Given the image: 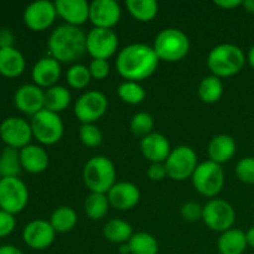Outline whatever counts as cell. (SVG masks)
Instances as JSON below:
<instances>
[{"mask_svg": "<svg viewBox=\"0 0 254 254\" xmlns=\"http://www.w3.org/2000/svg\"><path fill=\"white\" fill-rule=\"evenodd\" d=\"M159 57L153 46L130 44L119 51L116 61L118 73L127 81L139 82L150 77L159 66Z\"/></svg>", "mask_w": 254, "mask_h": 254, "instance_id": "1", "label": "cell"}, {"mask_svg": "<svg viewBox=\"0 0 254 254\" xmlns=\"http://www.w3.org/2000/svg\"><path fill=\"white\" fill-rule=\"evenodd\" d=\"M87 34L78 26L61 25L51 32L47 46L50 56L60 64H71L87 52Z\"/></svg>", "mask_w": 254, "mask_h": 254, "instance_id": "2", "label": "cell"}, {"mask_svg": "<svg viewBox=\"0 0 254 254\" xmlns=\"http://www.w3.org/2000/svg\"><path fill=\"white\" fill-rule=\"evenodd\" d=\"M246 64L245 52L233 44H220L207 56V67L213 76L231 77L240 73Z\"/></svg>", "mask_w": 254, "mask_h": 254, "instance_id": "3", "label": "cell"}, {"mask_svg": "<svg viewBox=\"0 0 254 254\" xmlns=\"http://www.w3.org/2000/svg\"><path fill=\"white\" fill-rule=\"evenodd\" d=\"M82 176L84 185L91 192L108 193V191L116 184V166L107 156H93L84 165Z\"/></svg>", "mask_w": 254, "mask_h": 254, "instance_id": "4", "label": "cell"}, {"mask_svg": "<svg viewBox=\"0 0 254 254\" xmlns=\"http://www.w3.org/2000/svg\"><path fill=\"white\" fill-rule=\"evenodd\" d=\"M153 49L160 61L178 62L188 56L190 40L188 35L175 27L164 29L156 35Z\"/></svg>", "mask_w": 254, "mask_h": 254, "instance_id": "5", "label": "cell"}, {"mask_svg": "<svg viewBox=\"0 0 254 254\" xmlns=\"http://www.w3.org/2000/svg\"><path fill=\"white\" fill-rule=\"evenodd\" d=\"M192 185L200 195L205 197H216L225 185V173L220 164L207 160L200 163L193 171Z\"/></svg>", "mask_w": 254, "mask_h": 254, "instance_id": "6", "label": "cell"}, {"mask_svg": "<svg viewBox=\"0 0 254 254\" xmlns=\"http://www.w3.org/2000/svg\"><path fill=\"white\" fill-rule=\"evenodd\" d=\"M30 126L34 138L44 145H54L59 143L64 131L61 117L47 109H42L41 112L31 117Z\"/></svg>", "mask_w": 254, "mask_h": 254, "instance_id": "7", "label": "cell"}, {"mask_svg": "<svg viewBox=\"0 0 254 254\" xmlns=\"http://www.w3.org/2000/svg\"><path fill=\"white\" fill-rule=\"evenodd\" d=\"M29 202V190L19 178L0 179V210L11 215L21 212Z\"/></svg>", "mask_w": 254, "mask_h": 254, "instance_id": "8", "label": "cell"}, {"mask_svg": "<svg viewBox=\"0 0 254 254\" xmlns=\"http://www.w3.org/2000/svg\"><path fill=\"white\" fill-rule=\"evenodd\" d=\"M164 164L169 178L175 181H184L192 176L197 168V155L190 146L180 145L171 150Z\"/></svg>", "mask_w": 254, "mask_h": 254, "instance_id": "9", "label": "cell"}, {"mask_svg": "<svg viewBox=\"0 0 254 254\" xmlns=\"http://www.w3.org/2000/svg\"><path fill=\"white\" fill-rule=\"evenodd\" d=\"M236 212L230 202L222 198H212L203 206L202 221L210 230L225 232L235 223Z\"/></svg>", "mask_w": 254, "mask_h": 254, "instance_id": "10", "label": "cell"}, {"mask_svg": "<svg viewBox=\"0 0 254 254\" xmlns=\"http://www.w3.org/2000/svg\"><path fill=\"white\" fill-rule=\"evenodd\" d=\"M108 99L102 92L88 91L82 94L74 104V116L82 124H94L106 114Z\"/></svg>", "mask_w": 254, "mask_h": 254, "instance_id": "11", "label": "cell"}, {"mask_svg": "<svg viewBox=\"0 0 254 254\" xmlns=\"http://www.w3.org/2000/svg\"><path fill=\"white\" fill-rule=\"evenodd\" d=\"M118 36L112 29L93 27L87 34V52L92 59L108 60L118 50Z\"/></svg>", "mask_w": 254, "mask_h": 254, "instance_id": "12", "label": "cell"}, {"mask_svg": "<svg viewBox=\"0 0 254 254\" xmlns=\"http://www.w3.org/2000/svg\"><path fill=\"white\" fill-rule=\"evenodd\" d=\"M0 138L6 146L20 150L29 145L34 135L29 122L20 117H9L0 123Z\"/></svg>", "mask_w": 254, "mask_h": 254, "instance_id": "13", "label": "cell"}, {"mask_svg": "<svg viewBox=\"0 0 254 254\" xmlns=\"http://www.w3.org/2000/svg\"><path fill=\"white\" fill-rule=\"evenodd\" d=\"M24 22L32 31H44L49 29L57 17L55 2L49 0H37L24 10Z\"/></svg>", "mask_w": 254, "mask_h": 254, "instance_id": "14", "label": "cell"}, {"mask_svg": "<svg viewBox=\"0 0 254 254\" xmlns=\"http://www.w3.org/2000/svg\"><path fill=\"white\" fill-rule=\"evenodd\" d=\"M55 232L50 221L34 220L27 223L22 231V240L27 247L36 251L49 248L54 243Z\"/></svg>", "mask_w": 254, "mask_h": 254, "instance_id": "15", "label": "cell"}, {"mask_svg": "<svg viewBox=\"0 0 254 254\" xmlns=\"http://www.w3.org/2000/svg\"><path fill=\"white\" fill-rule=\"evenodd\" d=\"M14 103L20 112L34 117L45 109V91L35 83L22 84L15 92Z\"/></svg>", "mask_w": 254, "mask_h": 254, "instance_id": "16", "label": "cell"}, {"mask_svg": "<svg viewBox=\"0 0 254 254\" xmlns=\"http://www.w3.org/2000/svg\"><path fill=\"white\" fill-rule=\"evenodd\" d=\"M121 16V5L114 0H94L89 4V20L94 27L113 29Z\"/></svg>", "mask_w": 254, "mask_h": 254, "instance_id": "17", "label": "cell"}, {"mask_svg": "<svg viewBox=\"0 0 254 254\" xmlns=\"http://www.w3.org/2000/svg\"><path fill=\"white\" fill-rule=\"evenodd\" d=\"M109 205L119 211H127L135 207L140 200V191L138 186L128 181L116 183L107 193Z\"/></svg>", "mask_w": 254, "mask_h": 254, "instance_id": "18", "label": "cell"}, {"mask_svg": "<svg viewBox=\"0 0 254 254\" xmlns=\"http://www.w3.org/2000/svg\"><path fill=\"white\" fill-rule=\"evenodd\" d=\"M57 16L67 25L81 26L89 20V4L86 0H57L55 1Z\"/></svg>", "mask_w": 254, "mask_h": 254, "instance_id": "19", "label": "cell"}, {"mask_svg": "<svg viewBox=\"0 0 254 254\" xmlns=\"http://www.w3.org/2000/svg\"><path fill=\"white\" fill-rule=\"evenodd\" d=\"M31 76L36 86L41 88H51L56 86L61 76V64L51 56L42 57L32 67Z\"/></svg>", "mask_w": 254, "mask_h": 254, "instance_id": "20", "label": "cell"}, {"mask_svg": "<svg viewBox=\"0 0 254 254\" xmlns=\"http://www.w3.org/2000/svg\"><path fill=\"white\" fill-rule=\"evenodd\" d=\"M140 149L143 155L151 163H165L173 150L168 138L160 133H151L141 138Z\"/></svg>", "mask_w": 254, "mask_h": 254, "instance_id": "21", "label": "cell"}, {"mask_svg": "<svg viewBox=\"0 0 254 254\" xmlns=\"http://www.w3.org/2000/svg\"><path fill=\"white\" fill-rule=\"evenodd\" d=\"M20 163L21 168L27 173L41 174L49 166V154L41 146L29 144L20 149Z\"/></svg>", "mask_w": 254, "mask_h": 254, "instance_id": "22", "label": "cell"}, {"mask_svg": "<svg viewBox=\"0 0 254 254\" xmlns=\"http://www.w3.org/2000/svg\"><path fill=\"white\" fill-rule=\"evenodd\" d=\"M210 160L216 164H223L230 161L236 153V141L227 134H220L211 139L207 148Z\"/></svg>", "mask_w": 254, "mask_h": 254, "instance_id": "23", "label": "cell"}, {"mask_svg": "<svg viewBox=\"0 0 254 254\" xmlns=\"http://www.w3.org/2000/svg\"><path fill=\"white\" fill-rule=\"evenodd\" d=\"M26 62L21 52L15 47L0 49V73L5 77H17L24 72Z\"/></svg>", "mask_w": 254, "mask_h": 254, "instance_id": "24", "label": "cell"}, {"mask_svg": "<svg viewBox=\"0 0 254 254\" xmlns=\"http://www.w3.org/2000/svg\"><path fill=\"white\" fill-rule=\"evenodd\" d=\"M247 247L246 232L237 228L222 232L217 241V248L221 254H243Z\"/></svg>", "mask_w": 254, "mask_h": 254, "instance_id": "25", "label": "cell"}, {"mask_svg": "<svg viewBox=\"0 0 254 254\" xmlns=\"http://www.w3.org/2000/svg\"><path fill=\"white\" fill-rule=\"evenodd\" d=\"M133 228L128 222L119 218L109 220L103 227V236L107 241L116 245L128 243L133 236Z\"/></svg>", "mask_w": 254, "mask_h": 254, "instance_id": "26", "label": "cell"}, {"mask_svg": "<svg viewBox=\"0 0 254 254\" xmlns=\"http://www.w3.org/2000/svg\"><path fill=\"white\" fill-rule=\"evenodd\" d=\"M71 103V92L64 86H56L45 91V109L54 113H61Z\"/></svg>", "mask_w": 254, "mask_h": 254, "instance_id": "27", "label": "cell"}, {"mask_svg": "<svg viewBox=\"0 0 254 254\" xmlns=\"http://www.w3.org/2000/svg\"><path fill=\"white\" fill-rule=\"evenodd\" d=\"M76 211L68 206H60L52 212L50 217V223L56 233H67L77 225Z\"/></svg>", "mask_w": 254, "mask_h": 254, "instance_id": "28", "label": "cell"}, {"mask_svg": "<svg viewBox=\"0 0 254 254\" xmlns=\"http://www.w3.org/2000/svg\"><path fill=\"white\" fill-rule=\"evenodd\" d=\"M126 6L129 14L141 22H149L154 20L159 11L158 2L154 0H128L126 1Z\"/></svg>", "mask_w": 254, "mask_h": 254, "instance_id": "29", "label": "cell"}, {"mask_svg": "<svg viewBox=\"0 0 254 254\" xmlns=\"http://www.w3.org/2000/svg\"><path fill=\"white\" fill-rule=\"evenodd\" d=\"M19 149L6 146L0 153V176L1 178H17L21 171Z\"/></svg>", "mask_w": 254, "mask_h": 254, "instance_id": "30", "label": "cell"}, {"mask_svg": "<svg viewBox=\"0 0 254 254\" xmlns=\"http://www.w3.org/2000/svg\"><path fill=\"white\" fill-rule=\"evenodd\" d=\"M197 93L201 101L205 102V103H216V102L220 101L223 94L222 81L213 74L205 77L198 84Z\"/></svg>", "mask_w": 254, "mask_h": 254, "instance_id": "31", "label": "cell"}, {"mask_svg": "<svg viewBox=\"0 0 254 254\" xmlns=\"http://www.w3.org/2000/svg\"><path fill=\"white\" fill-rule=\"evenodd\" d=\"M109 207L111 205L107 193L91 192L84 201V212L92 221H98L106 217Z\"/></svg>", "mask_w": 254, "mask_h": 254, "instance_id": "32", "label": "cell"}, {"mask_svg": "<svg viewBox=\"0 0 254 254\" xmlns=\"http://www.w3.org/2000/svg\"><path fill=\"white\" fill-rule=\"evenodd\" d=\"M128 246L130 254H158L159 252L158 241L148 232L134 233Z\"/></svg>", "mask_w": 254, "mask_h": 254, "instance_id": "33", "label": "cell"}, {"mask_svg": "<svg viewBox=\"0 0 254 254\" xmlns=\"http://www.w3.org/2000/svg\"><path fill=\"white\" fill-rule=\"evenodd\" d=\"M118 96L124 103L131 104V106H136L140 104L141 102L145 99V91L143 87L139 84V82L133 81H126L123 83L119 84Z\"/></svg>", "mask_w": 254, "mask_h": 254, "instance_id": "34", "label": "cell"}, {"mask_svg": "<svg viewBox=\"0 0 254 254\" xmlns=\"http://www.w3.org/2000/svg\"><path fill=\"white\" fill-rule=\"evenodd\" d=\"M91 72L84 64H76L68 68L66 73V81L69 87L74 89H83L91 83Z\"/></svg>", "mask_w": 254, "mask_h": 254, "instance_id": "35", "label": "cell"}, {"mask_svg": "<svg viewBox=\"0 0 254 254\" xmlns=\"http://www.w3.org/2000/svg\"><path fill=\"white\" fill-rule=\"evenodd\" d=\"M154 128V119L146 112H138L133 116L130 121V130L135 136H144L149 135L153 133Z\"/></svg>", "mask_w": 254, "mask_h": 254, "instance_id": "36", "label": "cell"}, {"mask_svg": "<svg viewBox=\"0 0 254 254\" xmlns=\"http://www.w3.org/2000/svg\"><path fill=\"white\" fill-rule=\"evenodd\" d=\"M79 140L88 148L99 146L103 141V133L101 129L94 124H82L79 128Z\"/></svg>", "mask_w": 254, "mask_h": 254, "instance_id": "37", "label": "cell"}, {"mask_svg": "<svg viewBox=\"0 0 254 254\" xmlns=\"http://www.w3.org/2000/svg\"><path fill=\"white\" fill-rule=\"evenodd\" d=\"M236 175L242 183L254 185V158L248 156L241 159L236 166Z\"/></svg>", "mask_w": 254, "mask_h": 254, "instance_id": "38", "label": "cell"}, {"mask_svg": "<svg viewBox=\"0 0 254 254\" xmlns=\"http://www.w3.org/2000/svg\"><path fill=\"white\" fill-rule=\"evenodd\" d=\"M89 72H91L92 78L94 79H104L108 77L109 72H111V66H109L108 60H99L93 59L88 66Z\"/></svg>", "mask_w": 254, "mask_h": 254, "instance_id": "39", "label": "cell"}, {"mask_svg": "<svg viewBox=\"0 0 254 254\" xmlns=\"http://www.w3.org/2000/svg\"><path fill=\"white\" fill-rule=\"evenodd\" d=\"M203 206L198 205L196 202H186L181 206L180 213L184 220L189 222H196L198 220H202Z\"/></svg>", "mask_w": 254, "mask_h": 254, "instance_id": "40", "label": "cell"}, {"mask_svg": "<svg viewBox=\"0 0 254 254\" xmlns=\"http://www.w3.org/2000/svg\"><path fill=\"white\" fill-rule=\"evenodd\" d=\"M16 226L15 215L0 210V238L9 236Z\"/></svg>", "mask_w": 254, "mask_h": 254, "instance_id": "41", "label": "cell"}, {"mask_svg": "<svg viewBox=\"0 0 254 254\" xmlns=\"http://www.w3.org/2000/svg\"><path fill=\"white\" fill-rule=\"evenodd\" d=\"M146 174H148V178L151 181H161L168 176L165 164L164 163H151V165L148 168Z\"/></svg>", "mask_w": 254, "mask_h": 254, "instance_id": "42", "label": "cell"}, {"mask_svg": "<svg viewBox=\"0 0 254 254\" xmlns=\"http://www.w3.org/2000/svg\"><path fill=\"white\" fill-rule=\"evenodd\" d=\"M15 35L7 27L0 29V49H6V47H14Z\"/></svg>", "mask_w": 254, "mask_h": 254, "instance_id": "43", "label": "cell"}, {"mask_svg": "<svg viewBox=\"0 0 254 254\" xmlns=\"http://www.w3.org/2000/svg\"><path fill=\"white\" fill-rule=\"evenodd\" d=\"M242 2V0H216V1H213V4L218 7H222V9L232 10L235 7L241 6Z\"/></svg>", "mask_w": 254, "mask_h": 254, "instance_id": "44", "label": "cell"}, {"mask_svg": "<svg viewBox=\"0 0 254 254\" xmlns=\"http://www.w3.org/2000/svg\"><path fill=\"white\" fill-rule=\"evenodd\" d=\"M0 254H24L20 248L12 245H4L0 247Z\"/></svg>", "mask_w": 254, "mask_h": 254, "instance_id": "45", "label": "cell"}, {"mask_svg": "<svg viewBox=\"0 0 254 254\" xmlns=\"http://www.w3.org/2000/svg\"><path fill=\"white\" fill-rule=\"evenodd\" d=\"M246 238H247V245L254 248V226L246 232Z\"/></svg>", "mask_w": 254, "mask_h": 254, "instance_id": "46", "label": "cell"}, {"mask_svg": "<svg viewBox=\"0 0 254 254\" xmlns=\"http://www.w3.org/2000/svg\"><path fill=\"white\" fill-rule=\"evenodd\" d=\"M242 6L245 7L246 11L254 14V0H245V1L242 2Z\"/></svg>", "mask_w": 254, "mask_h": 254, "instance_id": "47", "label": "cell"}, {"mask_svg": "<svg viewBox=\"0 0 254 254\" xmlns=\"http://www.w3.org/2000/svg\"><path fill=\"white\" fill-rule=\"evenodd\" d=\"M247 61L248 64H251V66L254 68V45L250 49V51H248V55H247Z\"/></svg>", "mask_w": 254, "mask_h": 254, "instance_id": "48", "label": "cell"}, {"mask_svg": "<svg viewBox=\"0 0 254 254\" xmlns=\"http://www.w3.org/2000/svg\"><path fill=\"white\" fill-rule=\"evenodd\" d=\"M119 253H121V254H130V250H129L128 243L121 245V247H119Z\"/></svg>", "mask_w": 254, "mask_h": 254, "instance_id": "49", "label": "cell"}]
</instances>
